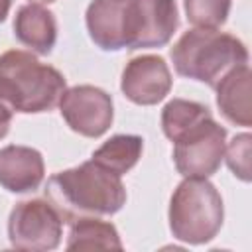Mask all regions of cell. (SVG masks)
Wrapping results in <instances>:
<instances>
[{
  "label": "cell",
  "mask_w": 252,
  "mask_h": 252,
  "mask_svg": "<svg viewBox=\"0 0 252 252\" xmlns=\"http://www.w3.org/2000/svg\"><path fill=\"white\" fill-rule=\"evenodd\" d=\"M250 148H252V136L246 132L234 136L224 150V158L230 171L242 181H250Z\"/></svg>",
  "instance_id": "ac0fdd59"
},
{
  "label": "cell",
  "mask_w": 252,
  "mask_h": 252,
  "mask_svg": "<svg viewBox=\"0 0 252 252\" xmlns=\"http://www.w3.org/2000/svg\"><path fill=\"white\" fill-rule=\"evenodd\" d=\"M67 250H122V242L112 222L79 217L71 220Z\"/></svg>",
  "instance_id": "5bb4252c"
},
{
  "label": "cell",
  "mask_w": 252,
  "mask_h": 252,
  "mask_svg": "<svg viewBox=\"0 0 252 252\" xmlns=\"http://www.w3.org/2000/svg\"><path fill=\"white\" fill-rule=\"evenodd\" d=\"M209 114H211L209 106H205L201 102L173 98L161 110V130L169 140H173L179 132H183L185 128H189L191 124L199 122L201 118H205Z\"/></svg>",
  "instance_id": "2e32d148"
},
{
  "label": "cell",
  "mask_w": 252,
  "mask_h": 252,
  "mask_svg": "<svg viewBox=\"0 0 252 252\" xmlns=\"http://www.w3.org/2000/svg\"><path fill=\"white\" fill-rule=\"evenodd\" d=\"M142 150H144V140L140 136L116 134L108 138L98 150H94L91 159L116 175H124L138 163Z\"/></svg>",
  "instance_id": "9a60e30c"
},
{
  "label": "cell",
  "mask_w": 252,
  "mask_h": 252,
  "mask_svg": "<svg viewBox=\"0 0 252 252\" xmlns=\"http://www.w3.org/2000/svg\"><path fill=\"white\" fill-rule=\"evenodd\" d=\"M171 61L177 75L215 89L230 69L248 63V49L232 33L193 28L171 47Z\"/></svg>",
  "instance_id": "3957f363"
},
{
  "label": "cell",
  "mask_w": 252,
  "mask_h": 252,
  "mask_svg": "<svg viewBox=\"0 0 252 252\" xmlns=\"http://www.w3.org/2000/svg\"><path fill=\"white\" fill-rule=\"evenodd\" d=\"M30 2H33V4H51L55 0H30Z\"/></svg>",
  "instance_id": "44dd1931"
},
{
  "label": "cell",
  "mask_w": 252,
  "mask_h": 252,
  "mask_svg": "<svg viewBox=\"0 0 252 252\" xmlns=\"http://www.w3.org/2000/svg\"><path fill=\"white\" fill-rule=\"evenodd\" d=\"M250 67L248 63L230 69L217 83V106L220 114L236 126H252V108H250Z\"/></svg>",
  "instance_id": "7c38bea8"
},
{
  "label": "cell",
  "mask_w": 252,
  "mask_h": 252,
  "mask_svg": "<svg viewBox=\"0 0 252 252\" xmlns=\"http://www.w3.org/2000/svg\"><path fill=\"white\" fill-rule=\"evenodd\" d=\"M120 89L128 100L140 106H152L165 98L171 89V73L163 57L140 55L126 63Z\"/></svg>",
  "instance_id": "9c48e42d"
},
{
  "label": "cell",
  "mask_w": 252,
  "mask_h": 252,
  "mask_svg": "<svg viewBox=\"0 0 252 252\" xmlns=\"http://www.w3.org/2000/svg\"><path fill=\"white\" fill-rule=\"evenodd\" d=\"M65 77L35 55L10 49L0 55V98L12 112H49L65 93Z\"/></svg>",
  "instance_id": "7a4b0ae2"
},
{
  "label": "cell",
  "mask_w": 252,
  "mask_h": 252,
  "mask_svg": "<svg viewBox=\"0 0 252 252\" xmlns=\"http://www.w3.org/2000/svg\"><path fill=\"white\" fill-rule=\"evenodd\" d=\"M45 193L63 217V222L79 217H108L118 213L126 203L120 175L100 167L93 159L53 173Z\"/></svg>",
  "instance_id": "6da1fadb"
},
{
  "label": "cell",
  "mask_w": 252,
  "mask_h": 252,
  "mask_svg": "<svg viewBox=\"0 0 252 252\" xmlns=\"http://www.w3.org/2000/svg\"><path fill=\"white\" fill-rule=\"evenodd\" d=\"M59 112L67 126L85 138L102 136L114 118L112 96L93 85L65 89L59 98Z\"/></svg>",
  "instance_id": "ba28073f"
},
{
  "label": "cell",
  "mask_w": 252,
  "mask_h": 252,
  "mask_svg": "<svg viewBox=\"0 0 252 252\" xmlns=\"http://www.w3.org/2000/svg\"><path fill=\"white\" fill-rule=\"evenodd\" d=\"M10 6H12V0H0V24L6 20V16L10 12Z\"/></svg>",
  "instance_id": "ffe728a7"
},
{
  "label": "cell",
  "mask_w": 252,
  "mask_h": 252,
  "mask_svg": "<svg viewBox=\"0 0 252 252\" xmlns=\"http://www.w3.org/2000/svg\"><path fill=\"white\" fill-rule=\"evenodd\" d=\"M224 219L222 197L207 177H185L169 201V230L187 244L213 240Z\"/></svg>",
  "instance_id": "277c9868"
},
{
  "label": "cell",
  "mask_w": 252,
  "mask_h": 252,
  "mask_svg": "<svg viewBox=\"0 0 252 252\" xmlns=\"http://www.w3.org/2000/svg\"><path fill=\"white\" fill-rule=\"evenodd\" d=\"M128 0H93L87 8L85 20L91 39L104 51L126 49L124 28H126Z\"/></svg>",
  "instance_id": "8fae6325"
},
{
  "label": "cell",
  "mask_w": 252,
  "mask_h": 252,
  "mask_svg": "<svg viewBox=\"0 0 252 252\" xmlns=\"http://www.w3.org/2000/svg\"><path fill=\"white\" fill-rule=\"evenodd\" d=\"M179 26L175 0H128L126 49L163 47Z\"/></svg>",
  "instance_id": "52a82bcc"
},
{
  "label": "cell",
  "mask_w": 252,
  "mask_h": 252,
  "mask_svg": "<svg viewBox=\"0 0 252 252\" xmlns=\"http://www.w3.org/2000/svg\"><path fill=\"white\" fill-rule=\"evenodd\" d=\"M10 124H12V108L0 98V140L8 134Z\"/></svg>",
  "instance_id": "d6986e66"
},
{
  "label": "cell",
  "mask_w": 252,
  "mask_h": 252,
  "mask_svg": "<svg viewBox=\"0 0 252 252\" xmlns=\"http://www.w3.org/2000/svg\"><path fill=\"white\" fill-rule=\"evenodd\" d=\"M171 142L173 163L183 177H209L224 158L226 130L209 114L179 132Z\"/></svg>",
  "instance_id": "5b68a950"
},
{
  "label": "cell",
  "mask_w": 252,
  "mask_h": 252,
  "mask_svg": "<svg viewBox=\"0 0 252 252\" xmlns=\"http://www.w3.org/2000/svg\"><path fill=\"white\" fill-rule=\"evenodd\" d=\"M63 236V217L51 201L16 203L8 219V238L16 250H55Z\"/></svg>",
  "instance_id": "8992f818"
},
{
  "label": "cell",
  "mask_w": 252,
  "mask_h": 252,
  "mask_svg": "<svg viewBox=\"0 0 252 252\" xmlns=\"http://www.w3.org/2000/svg\"><path fill=\"white\" fill-rule=\"evenodd\" d=\"M16 39L39 55L51 53L57 41V22L55 16L41 4H26L18 8L14 18Z\"/></svg>",
  "instance_id": "4fadbf2b"
},
{
  "label": "cell",
  "mask_w": 252,
  "mask_h": 252,
  "mask_svg": "<svg viewBox=\"0 0 252 252\" xmlns=\"http://www.w3.org/2000/svg\"><path fill=\"white\" fill-rule=\"evenodd\" d=\"M43 158L35 148L12 144L0 150V187L6 191H35L43 181Z\"/></svg>",
  "instance_id": "30bf717a"
},
{
  "label": "cell",
  "mask_w": 252,
  "mask_h": 252,
  "mask_svg": "<svg viewBox=\"0 0 252 252\" xmlns=\"http://www.w3.org/2000/svg\"><path fill=\"white\" fill-rule=\"evenodd\" d=\"M187 22L201 30H219L230 12V0H183Z\"/></svg>",
  "instance_id": "e0dca14e"
}]
</instances>
